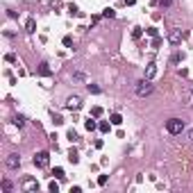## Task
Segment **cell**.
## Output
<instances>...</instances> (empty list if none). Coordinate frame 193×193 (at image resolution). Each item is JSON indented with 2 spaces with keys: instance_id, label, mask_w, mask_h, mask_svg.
<instances>
[{
  "instance_id": "19",
  "label": "cell",
  "mask_w": 193,
  "mask_h": 193,
  "mask_svg": "<svg viewBox=\"0 0 193 193\" xmlns=\"http://www.w3.org/2000/svg\"><path fill=\"white\" fill-rule=\"evenodd\" d=\"M52 175L57 177V180H64V177H66V175H64V168H55V170H52Z\"/></svg>"
},
{
  "instance_id": "16",
  "label": "cell",
  "mask_w": 193,
  "mask_h": 193,
  "mask_svg": "<svg viewBox=\"0 0 193 193\" xmlns=\"http://www.w3.org/2000/svg\"><path fill=\"white\" fill-rule=\"evenodd\" d=\"M91 116H93V118H100V116H102V107H93V109H91Z\"/></svg>"
},
{
  "instance_id": "20",
  "label": "cell",
  "mask_w": 193,
  "mask_h": 193,
  "mask_svg": "<svg viewBox=\"0 0 193 193\" xmlns=\"http://www.w3.org/2000/svg\"><path fill=\"white\" fill-rule=\"evenodd\" d=\"M98 130H100V132H109V123H107V120L98 123Z\"/></svg>"
},
{
  "instance_id": "30",
  "label": "cell",
  "mask_w": 193,
  "mask_h": 193,
  "mask_svg": "<svg viewBox=\"0 0 193 193\" xmlns=\"http://www.w3.org/2000/svg\"><path fill=\"white\" fill-rule=\"evenodd\" d=\"M159 5L161 7H170V5H173V0H159Z\"/></svg>"
},
{
  "instance_id": "8",
  "label": "cell",
  "mask_w": 193,
  "mask_h": 193,
  "mask_svg": "<svg viewBox=\"0 0 193 193\" xmlns=\"http://www.w3.org/2000/svg\"><path fill=\"white\" fill-rule=\"evenodd\" d=\"M7 166H9V168H18V166H20L18 155H9V157H7Z\"/></svg>"
},
{
  "instance_id": "14",
  "label": "cell",
  "mask_w": 193,
  "mask_h": 193,
  "mask_svg": "<svg viewBox=\"0 0 193 193\" xmlns=\"http://www.w3.org/2000/svg\"><path fill=\"white\" fill-rule=\"evenodd\" d=\"M84 127H87V130H89V132H93V130H96V127H98V123H96V120H91V118H89V120H87V123H84Z\"/></svg>"
},
{
  "instance_id": "21",
  "label": "cell",
  "mask_w": 193,
  "mask_h": 193,
  "mask_svg": "<svg viewBox=\"0 0 193 193\" xmlns=\"http://www.w3.org/2000/svg\"><path fill=\"white\" fill-rule=\"evenodd\" d=\"M146 32H148V34H150V37H152V39L157 37V34H159V30H157V27H148Z\"/></svg>"
},
{
  "instance_id": "9",
  "label": "cell",
  "mask_w": 193,
  "mask_h": 193,
  "mask_svg": "<svg viewBox=\"0 0 193 193\" xmlns=\"http://www.w3.org/2000/svg\"><path fill=\"white\" fill-rule=\"evenodd\" d=\"M23 186H25V191H37V189H39V184L34 182V180H25Z\"/></svg>"
},
{
  "instance_id": "32",
  "label": "cell",
  "mask_w": 193,
  "mask_h": 193,
  "mask_svg": "<svg viewBox=\"0 0 193 193\" xmlns=\"http://www.w3.org/2000/svg\"><path fill=\"white\" fill-rule=\"evenodd\" d=\"M123 2H125V5H134L137 0H123Z\"/></svg>"
},
{
  "instance_id": "4",
  "label": "cell",
  "mask_w": 193,
  "mask_h": 193,
  "mask_svg": "<svg viewBox=\"0 0 193 193\" xmlns=\"http://www.w3.org/2000/svg\"><path fill=\"white\" fill-rule=\"evenodd\" d=\"M182 39H184V32H182V30H170V34H168V41H170L173 46L182 43Z\"/></svg>"
},
{
  "instance_id": "31",
  "label": "cell",
  "mask_w": 193,
  "mask_h": 193,
  "mask_svg": "<svg viewBox=\"0 0 193 193\" xmlns=\"http://www.w3.org/2000/svg\"><path fill=\"white\" fill-rule=\"evenodd\" d=\"M68 11L70 14H80V11H77V5H68Z\"/></svg>"
},
{
  "instance_id": "22",
  "label": "cell",
  "mask_w": 193,
  "mask_h": 193,
  "mask_svg": "<svg viewBox=\"0 0 193 193\" xmlns=\"http://www.w3.org/2000/svg\"><path fill=\"white\" fill-rule=\"evenodd\" d=\"M5 59L9 61V64H14V61H16V55H14V52H7V55H5Z\"/></svg>"
},
{
  "instance_id": "11",
  "label": "cell",
  "mask_w": 193,
  "mask_h": 193,
  "mask_svg": "<svg viewBox=\"0 0 193 193\" xmlns=\"http://www.w3.org/2000/svg\"><path fill=\"white\" fill-rule=\"evenodd\" d=\"M68 161L70 164H77V161H80V155H77L75 150H70V152H68Z\"/></svg>"
},
{
  "instance_id": "7",
  "label": "cell",
  "mask_w": 193,
  "mask_h": 193,
  "mask_svg": "<svg viewBox=\"0 0 193 193\" xmlns=\"http://www.w3.org/2000/svg\"><path fill=\"white\" fill-rule=\"evenodd\" d=\"M155 75H157V64H155V61H150L148 66H146V77H148V80H152Z\"/></svg>"
},
{
  "instance_id": "15",
  "label": "cell",
  "mask_w": 193,
  "mask_h": 193,
  "mask_svg": "<svg viewBox=\"0 0 193 193\" xmlns=\"http://www.w3.org/2000/svg\"><path fill=\"white\" fill-rule=\"evenodd\" d=\"M68 141H70V143L80 141V137H77V132H75V130H68Z\"/></svg>"
},
{
  "instance_id": "3",
  "label": "cell",
  "mask_w": 193,
  "mask_h": 193,
  "mask_svg": "<svg viewBox=\"0 0 193 193\" xmlns=\"http://www.w3.org/2000/svg\"><path fill=\"white\" fill-rule=\"evenodd\" d=\"M32 161H34V166H37V168H48V164H50V152H46V150H43V152H37Z\"/></svg>"
},
{
  "instance_id": "33",
  "label": "cell",
  "mask_w": 193,
  "mask_h": 193,
  "mask_svg": "<svg viewBox=\"0 0 193 193\" xmlns=\"http://www.w3.org/2000/svg\"><path fill=\"white\" fill-rule=\"evenodd\" d=\"M189 139H191V141H193V130H191V132H189Z\"/></svg>"
},
{
  "instance_id": "13",
  "label": "cell",
  "mask_w": 193,
  "mask_h": 193,
  "mask_svg": "<svg viewBox=\"0 0 193 193\" xmlns=\"http://www.w3.org/2000/svg\"><path fill=\"white\" fill-rule=\"evenodd\" d=\"M11 123L16 125V127H23V125H25V118H23V116H14V120H11Z\"/></svg>"
},
{
  "instance_id": "29",
  "label": "cell",
  "mask_w": 193,
  "mask_h": 193,
  "mask_svg": "<svg viewBox=\"0 0 193 193\" xmlns=\"http://www.w3.org/2000/svg\"><path fill=\"white\" fill-rule=\"evenodd\" d=\"M2 189H5V191H11L14 186H11V182H7V180H5V182H2Z\"/></svg>"
},
{
  "instance_id": "28",
  "label": "cell",
  "mask_w": 193,
  "mask_h": 193,
  "mask_svg": "<svg viewBox=\"0 0 193 193\" xmlns=\"http://www.w3.org/2000/svg\"><path fill=\"white\" fill-rule=\"evenodd\" d=\"M159 46H161V39L155 37V39H152V48H159Z\"/></svg>"
},
{
  "instance_id": "18",
  "label": "cell",
  "mask_w": 193,
  "mask_h": 193,
  "mask_svg": "<svg viewBox=\"0 0 193 193\" xmlns=\"http://www.w3.org/2000/svg\"><path fill=\"white\" fill-rule=\"evenodd\" d=\"M87 89H89V93H100V91H102L98 84H87Z\"/></svg>"
},
{
  "instance_id": "1",
  "label": "cell",
  "mask_w": 193,
  "mask_h": 193,
  "mask_svg": "<svg viewBox=\"0 0 193 193\" xmlns=\"http://www.w3.org/2000/svg\"><path fill=\"white\" fill-rule=\"evenodd\" d=\"M166 130L170 134H182L184 132V120L182 118H168L166 120Z\"/></svg>"
},
{
  "instance_id": "5",
  "label": "cell",
  "mask_w": 193,
  "mask_h": 193,
  "mask_svg": "<svg viewBox=\"0 0 193 193\" xmlns=\"http://www.w3.org/2000/svg\"><path fill=\"white\" fill-rule=\"evenodd\" d=\"M82 107V98H77V96H70L66 100V109H80Z\"/></svg>"
},
{
  "instance_id": "6",
  "label": "cell",
  "mask_w": 193,
  "mask_h": 193,
  "mask_svg": "<svg viewBox=\"0 0 193 193\" xmlns=\"http://www.w3.org/2000/svg\"><path fill=\"white\" fill-rule=\"evenodd\" d=\"M39 75H41V77H50V75H52V70H50V66H48L46 61L39 64Z\"/></svg>"
},
{
  "instance_id": "2",
  "label": "cell",
  "mask_w": 193,
  "mask_h": 193,
  "mask_svg": "<svg viewBox=\"0 0 193 193\" xmlns=\"http://www.w3.org/2000/svg\"><path fill=\"white\" fill-rule=\"evenodd\" d=\"M150 93H152V82H150L148 77H143L141 82H137V96L146 98V96H150Z\"/></svg>"
},
{
  "instance_id": "17",
  "label": "cell",
  "mask_w": 193,
  "mask_h": 193,
  "mask_svg": "<svg viewBox=\"0 0 193 193\" xmlns=\"http://www.w3.org/2000/svg\"><path fill=\"white\" fill-rule=\"evenodd\" d=\"M102 16H105V18H114V16H116V11H114L111 7H107V9L102 11Z\"/></svg>"
},
{
  "instance_id": "23",
  "label": "cell",
  "mask_w": 193,
  "mask_h": 193,
  "mask_svg": "<svg viewBox=\"0 0 193 193\" xmlns=\"http://www.w3.org/2000/svg\"><path fill=\"white\" fill-rule=\"evenodd\" d=\"M52 123H55V125H61V123H64V118L59 116V114H55V116H52Z\"/></svg>"
},
{
  "instance_id": "10",
  "label": "cell",
  "mask_w": 193,
  "mask_h": 193,
  "mask_svg": "<svg viewBox=\"0 0 193 193\" xmlns=\"http://www.w3.org/2000/svg\"><path fill=\"white\" fill-rule=\"evenodd\" d=\"M109 123H111V125H120V123H123V116H120V114H111V116H109Z\"/></svg>"
},
{
  "instance_id": "12",
  "label": "cell",
  "mask_w": 193,
  "mask_h": 193,
  "mask_svg": "<svg viewBox=\"0 0 193 193\" xmlns=\"http://www.w3.org/2000/svg\"><path fill=\"white\" fill-rule=\"evenodd\" d=\"M34 27H37V23H34V18H27V25H25V30L32 34V32H34Z\"/></svg>"
},
{
  "instance_id": "27",
  "label": "cell",
  "mask_w": 193,
  "mask_h": 193,
  "mask_svg": "<svg viewBox=\"0 0 193 193\" xmlns=\"http://www.w3.org/2000/svg\"><path fill=\"white\" fill-rule=\"evenodd\" d=\"M98 184H100V186H105V184H107V175H100L98 177Z\"/></svg>"
},
{
  "instance_id": "24",
  "label": "cell",
  "mask_w": 193,
  "mask_h": 193,
  "mask_svg": "<svg viewBox=\"0 0 193 193\" xmlns=\"http://www.w3.org/2000/svg\"><path fill=\"white\" fill-rule=\"evenodd\" d=\"M132 37H134V39H141V27H134V30H132Z\"/></svg>"
},
{
  "instance_id": "26",
  "label": "cell",
  "mask_w": 193,
  "mask_h": 193,
  "mask_svg": "<svg viewBox=\"0 0 193 193\" xmlns=\"http://www.w3.org/2000/svg\"><path fill=\"white\" fill-rule=\"evenodd\" d=\"M48 189L52 191V193H57V191H59V186H57V182H50V184H48Z\"/></svg>"
},
{
  "instance_id": "25",
  "label": "cell",
  "mask_w": 193,
  "mask_h": 193,
  "mask_svg": "<svg viewBox=\"0 0 193 193\" xmlns=\"http://www.w3.org/2000/svg\"><path fill=\"white\" fill-rule=\"evenodd\" d=\"M64 46H66V48L73 46V37H64Z\"/></svg>"
}]
</instances>
